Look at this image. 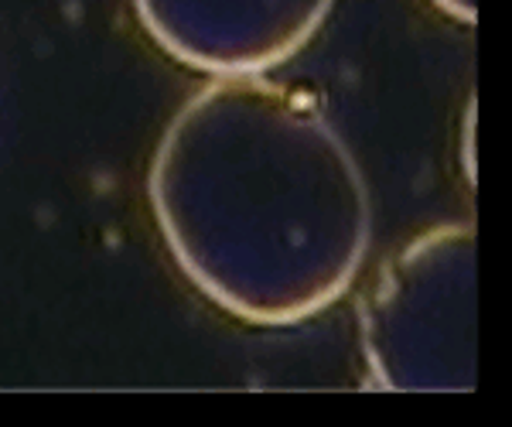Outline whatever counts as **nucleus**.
<instances>
[{
	"label": "nucleus",
	"instance_id": "obj_1",
	"mask_svg": "<svg viewBox=\"0 0 512 427\" xmlns=\"http://www.w3.org/2000/svg\"><path fill=\"white\" fill-rule=\"evenodd\" d=\"M171 264L209 305L294 328L345 298L373 250V192L315 96L216 76L164 123L144 178Z\"/></svg>",
	"mask_w": 512,
	"mask_h": 427
},
{
	"label": "nucleus",
	"instance_id": "obj_2",
	"mask_svg": "<svg viewBox=\"0 0 512 427\" xmlns=\"http://www.w3.org/2000/svg\"><path fill=\"white\" fill-rule=\"evenodd\" d=\"M366 383L383 393L478 387V233L437 223L400 243L359 298Z\"/></svg>",
	"mask_w": 512,
	"mask_h": 427
},
{
	"label": "nucleus",
	"instance_id": "obj_3",
	"mask_svg": "<svg viewBox=\"0 0 512 427\" xmlns=\"http://www.w3.org/2000/svg\"><path fill=\"white\" fill-rule=\"evenodd\" d=\"M144 35L205 76H270L315 41L335 0H130Z\"/></svg>",
	"mask_w": 512,
	"mask_h": 427
},
{
	"label": "nucleus",
	"instance_id": "obj_4",
	"mask_svg": "<svg viewBox=\"0 0 512 427\" xmlns=\"http://www.w3.org/2000/svg\"><path fill=\"white\" fill-rule=\"evenodd\" d=\"M461 168L468 185H475V100H468L465 123H461Z\"/></svg>",
	"mask_w": 512,
	"mask_h": 427
},
{
	"label": "nucleus",
	"instance_id": "obj_5",
	"mask_svg": "<svg viewBox=\"0 0 512 427\" xmlns=\"http://www.w3.org/2000/svg\"><path fill=\"white\" fill-rule=\"evenodd\" d=\"M437 14L451 18L454 24H465V28H475L478 21V0H427Z\"/></svg>",
	"mask_w": 512,
	"mask_h": 427
}]
</instances>
